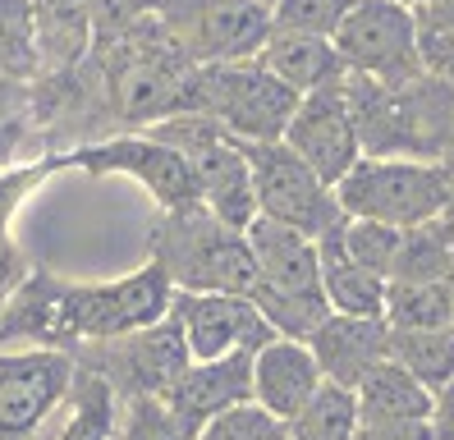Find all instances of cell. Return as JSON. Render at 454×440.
Segmentation results:
<instances>
[{
    "label": "cell",
    "mask_w": 454,
    "mask_h": 440,
    "mask_svg": "<svg viewBox=\"0 0 454 440\" xmlns=\"http://www.w3.org/2000/svg\"><path fill=\"white\" fill-rule=\"evenodd\" d=\"M88 69L101 110H111L124 129H152L189 110L202 65L175 42L161 14H143L111 37H97Z\"/></svg>",
    "instance_id": "cell-1"
},
{
    "label": "cell",
    "mask_w": 454,
    "mask_h": 440,
    "mask_svg": "<svg viewBox=\"0 0 454 440\" xmlns=\"http://www.w3.org/2000/svg\"><path fill=\"white\" fill-rule=\"evenodd\" d=\"M349 110L367 156H418L445 161L454 147V88L436 74L413 78H344Z\"/></svg>",
    "instance_id": "cell-2"
},
{
    "label": "cell",
    "mask_w": 454,
    "mask_h": 440,
    "mask_svg": "<svg viewBox=\"0 0 454 440\" xmlns=\"http://www.w3.org/2000/svg\"><path fill=\"white\" fill-rule=\"evenodd\" d=\"M152 262H161L175 289L189 294H253L257 253L248 230H234L202 202L161 211L152 225Z\"/></svg>",
    "instance_id": "cell-3"
},
{
    "label": "cell",
    "mask_w": 454,
    "mask_h": 440,
    "mask_svg": "<svg viewBox=\"0 0 454 440\" xmlns=\"http://www.w3.org/2000/svg\"><path fill=\"white\" fill-rule=\"evenodd\" d=\"M248 243L257 253V285L248 298L262 308L276 335L312 340V330L331 317L317 239L271 216H257L248 225Z\"/></svg>",
    "instance_id": "cell-4"
},
{
    "label": "cell",
    "mask_w": 454,
    "mask_h": 440,
    "mask_svg": "<svg viewBox=\"0 0 454 440\" xmlns=\"http://www.w3.org/2000/svg\"><path fill=\"white\" fill-rule=\"evenodd\" d=\"M175 294L179 289L161 262H147L106 285H65L56 302V335H51V344L74 353L78 344L120 340V335H133V330H147L170 317Z\"/></svg>",
    "instance_id": "cell-5"
},
{
    "label": "cell",
    "mask_w": 454,
    "mask_h": 440,
    "mask_svg": "<svg viewBox=\"0 0 454 440\" xmlns=\"http://www.w3.org/2000/svg\"><path fill=\"white\" fill-rule=\"evenodd\" d=\"M344 216L381 220L395 230H418L445 220L450 211V170L445 161L418 156H363L349 175L335 184Z\"/></svg>",
    "instance_id": "cell-6"
},
{
    "label": "cell",
    "mask_w": 454,
    "mask_h": 440,
    "mask_svg": "<svg viewBox=\"0 0 454 440\" xmlns=\"http://www.w3.org/2000/svg\"><path fill=\"white\" fill-rule=\"evenodd\" d=\"M299 92L280 82L262 60H234V65H202L189 110H202L221 129H230L239 143H280Z\"/></svg>",
    "instance_id": "cell-7"
},
{
    "label": "cell",
    "mask_w": 454,
    "mask_h": 440,
    "mask_svg": "<svg viewBox=\"0 0 454 440\" xmlns=\"http://www.w3.org/2000/svg\"><path fill=\"white\" fill-rule=\"evenodd\" d=\"M78 376V358L56 344L0 349V440H42Z\"/></svg>",
    "instance_id": "cell-8"
},
{
    "label": "cell",
    "mask_w": 454,
    "mask_h": 440,
    "mask_svg": "<svg viewBox=\"0 0 454 440\" xmlns=\"http://www.w3.org/2000/svg\"><path fill=\"white\" fill-rule=\"evenodd\" d=\"M156 14L198 65L257 60L276 33L271 0H161Z\"/></svg>",
    "instance_id": "cell-9"
},
{
    "label": "cell",
    "mask_w": 454,
    "mask_h": 440,
    "mask_svg": "<svg viewBox=\"0 0 454 440\" xmlns=\"http://www.w3.org/2000/svg\"><path fill=\"white\" fill-rule=\"evenodd\" d=\"M244 152H248V165H253L262 216L303 230L312 239L331 234L344 220L335 184H326L322 175H317L312 165L285 143V138H280V143H244Z\"/></svg>",
    "instance_id": "cell-10"
},
{
    "label": "cell",
    "mask_w": 454,
    "mask_h": 440,
    "mask_svg": "<svg viewBox=\"0 0 454 440\" xmlns=\"http://www.w3.org/2000/svg\"><path fill=\"white\" fill-rule=\"evenodd\" d=\"M74 358L83 367H97L106 381L120 390V399H138V395H170L179 376L193 367L189 340L175 317L156 321L147 330H133L120 340H97V344H78Z\"/></svg>",
    "instance_id": "cell-11"
},
{
    "label": "cell",
    "mask_w": 454,
    "mask_h": 440,
    "mask_svg": "<svg viewBox=\"0 0 454 440\" xmlns=\"http://www.w3.org/2000/svg\"><path fill=\"white\" fill-rule=\"evenodd\" d=\"M56 165H74V170H88V175H129L152 192L161 211L202 202L189 156L161 143V138H152L147 129H129L115 138H101V143L69 147Z\"/></svg>",
    "instance_id": "cell-12"
},
{
    "label": "cell",
    "mask_w": 454,
    "mask_h": 440,
    "mask_svg": "<svg viewBox=\"0 0 454 440\" xmlns=\"http://www.w3.org/2000/svg\"><path fill=\"white\" fill-rule=\"evenodd\" d=\"M340 60L358 78H413L422 74V51H418V10L399 0H358L349 19L331 37Z\"/></svg>",
    "instance_id": "cell-13"
},
{
    "label": "cell",
    "mask_w": 454,
    "mask_h": 440,
    "mask_svg": "<svg viewBox=\"0 0 454 440\" xmlns=\"http://www.w3.org/2000/svg\"><path fill=\"white\" fill-rule=\"evenodd\" d=\"M170 317L179 321L184 340H189L193 363H207V358H225L248 349L257 353L266 340H276L271 321L262 317V308L248 294H175Z\"/></svg>",
    "instance_id": "cell-14"
},
{
    "label": "cell",
    "mask_w": 454,
    "mask_h": 440,
    "mask_svg": "<svg viewBox=\"0 0 454 440\" xmlns=\"http://www.w3.org/2000/svg\"><path fill=\"white\" fill-rule=\"evenodd\" d=\"M285 143L299 152L326 184H340L354 170L367 152H363V138H358L344 82L322 88V92H308L299 101V110H294V120L285 129Z\"/></svg>",
    "instance_id": "cell-15"
},
{
    "label": "cell",
    "mask_w": 454,
    "mask_h": 440,
    "mask_svg": "<svg viewBox=\"0 0 454 440\" xmlns=\"http://www.w3.org/2000/svg\"><path fill=\"white\" fill-rule=\"evenodd\" d=\"M312 353L322 363L326 381L335 385H354L381 367L390 358V344H395V326L386 317H344V312H331L322 326L312 330Z\"/></svg>",
    "instance_id": "cell-16"
},
{
    "label": "cell",
    "mask_w": 454,
    "mask_h": 440,
    "mask_svg": "<svg viewBox=\"0 0 454 440\" xmlns=\"http://www.w3.org/2000/svg\"><path fill=\"white\" fill-rule=\"evenodd\" d=\"M322 385H326V372L317 363L308 340L276 335L253 353V399L262 408H271L285 422L322 390Z\"/></svg>",
    "instance_id": "cell-17"
},
{
    "label": "cell",
    "mask_w": 454,
    "mask_h": 440,
    "mask_svg": "<svg viewBox=\"0 0 454 440\" xmlns=\"http://www.w3.org/2000/svg\"><path fill=\"white\" fill-rule=\"evenodd\" d=\"M166 399L175 404L179 418H189L202 431V422H211L216 412L253 399V353L239 349V353H225V358L193 363Z\"/></svg>",
    "instance_id": "cell-18"
},
{
    "label": "cell",
    "mask_w": 454,
    "mask_h": 440,
    "mask_svg": "<svg viewBox=\"0 0 454 440\" xmlns=\"http://www.w3.org/2000/svg\"><path fill=\"white\" fill-rule=\"evenodd\" d=\"M42 74H74L97 51V0H33Z\"/></svg>",
    "instance_id": "cell-19"
},
{
    "label": "cell",
    "mask_w": 454,
    "mask_h": 440,
    "mask_svg": "<svg viewBox=\"0 0 454 440\" xmlns=\"http://www.w3.org/2000/svg\"><path fill=\"white\" fill-rule=\"evenodd\" d=\"M257 60L271 69L280 82H289L299 97L308 92H322V88H335V82L349 78V69H344L340 51L331 37H308V33H271V42L262 46Z\"/></svg>",
    "instance_id": "cell-20"
},
{
    "label": "cell",
    "mask_w": 454,
    "mask_h": 440,
    "mask_svg": "<svg viewBox=\"0 0 454 440\" xmlns=\"http://www.w3.org/2000/svg\"><path fill=\"white\" fill-rule=\"evenodd\" d=\"M349 220V216H344ZM344 220L317 239L322 248V285H326V302L331 312H344V317H386V298H390V280L377 271H367L363 262H354L344 253Z\"/></svg>",
    "instance_id": "cell-21"
},
{
    "label": "cell",
    "mask_w": 454,
    "mask_h": 440,
    "mask_svg": "<svg viewBox=\"0 0 454 440\" xmlns=\"http://www.w3.org/2000/svg\"><path fill=\"white\" fill-rule=\"evenodd\" d=\"M120 390L106 381L97 367H83L78 363V376H74V390L65 399V408L56 412V422L46 427L42 440H115L120 431Z\"/></svg>",
    "instance_id": "cell-22"
},
{
    "label": "cell",
    "mask_w": 454,
    "mask_h": 440,
    "mask_svg": "<svg viewBox=\"0 0 454 440\" xmlns=\"http://www.w3.org/2000/svg\"><path fill=\"white\" fill-rule=\"evenodd\" d=\"M354 395L363 418H432V404H436V395L399 358H386L381 367H372L354 385Z\"/></svg>",
    "instance_id": "cell-23"
},
{
    "label": "cell",
    "mask_w": 454,
    "mask_h": 440,
    "mask_svg": "<svg viewBox=\"0 0 454 440\" xmlns=\"http://www.w3.org/2000/svg\"><path fill=\"white\" fill-rule=\"evenodd\" d=\"M358 422H363L358 395L349 390V385L326 381L322 390L285 422V440H354Z\"/></svg>",
    "instance_id": "cell-24"
},
{
    "label": "cell",
    "mask_w": 454,
    "mask_h": 440,
    "mask_svg": "<svg viewBox=\"0 0 454 440\" xmlns=\"http://www.w3.org/2000/svg\"><path fill=\"white\" fill-rule=\"evenodd\" d=\"M42 78V42L33 0H0V82L33 88Z\"/></svg>",
    "instance_id": "cell-25"
},
{
    "label": "cell",
    "mask_w": 454,
    "mask_h": 440,
    "mask_svg": "<svg viewBox=\"0 0 454 440\" xmlns=\"http://www.w3.org/2000/svg\"><path fill=\"white\" fill-rule=\"evenodd\" d=\"M386 321L395 330H445V326H454V280H390Z\"/></svg>",
    "instance_id": "cell-26"
},
{
    "label": "cell",
    "mask_w": 454,
    "mask_h": 440,
    "mask_svg": "<svg viewBox=\"0 0 454 440\" xmlns=\"http://www.w3.org/2000/svg\"><path fill=\"white\" fill-rule=\"evenodd\" d=\"M390 358H399L427 390H445L454 385V326L445 330H395Z\"/></svg>",
    "instance_id": "cell-27"
},
{
    "label": "cell",
    "mask_w": 454,
    "mask_h": 440,
    "mask_svg": "<svg viewBox=\"0 0 454 440\" xmlns=\"http://www.w3.org/2000/svg\"><path fill=\"white\" fill-rule=\"evenodd\" d=\"M454 275V225L432 220V225L404 230V248L390 280H450Z\"/></svg>",
    "instance_id": "cell-28"
},
{
    "label": "cell",
    "mask_w": 454,
    "mask_h": 440,
    "mask_svg": "<svg viewBox=\"0 0 454 440\" xmlns=\"http://www.w3.org/2000/svg\"><path fill=\"white\" fill-rule=\"evenodd\" d=\"M115 440H198V427L179 418L166 395H138L124 399Z\"/></svg>",
    "instance_id": "cell-29"
},
{
    "label": "cell",
    "mask_w": 454,
    "mask_h": 440,
    "mask_svg": "<svg viewBox=\"0 0 454 440\" xmlns=\"http://www.w3.org/2000/svg\"><path fill=\"white\" fill-rule=\"evenodd\" d=\"M344 253H349L354 262H363L367 271H377V275H395V262H399V248H404V230H395V225H381V220H344Z\"/></svg>",
    "instance_id": "cell-30"
},
{
    "label": "cell",
    "mask_w": 454,
    "mask_h": 440,
    "mask_svg": "<svg viewBox=\"0 0 454 440\" xmlns=\"http://www.w3.org/2000/svg\"><path fill=\"white\" fill-rule=\"evenodd\" d=\"M418 51L422 69L454 88V0H436V5L418 10Z\"/></svg>",
    "instance_id": "cell-31"
},
{
    "label": "cell",
    "mask_w": 454,
    "mask_h": 440,
    "mask_svg": "<svg viewBox=\"0 0 454 440\" xmlns=\"http://www.w3.org/2000/svg\"><path fill=\"white\" fill-rule=\"evenodd\" d=\"M198 440H285V418H276L271 408L248 399V404H234V408L216 412L211 422H202Z\"/></svg>",
    "instance_id": "cell-32"
},
{
    "label": "cell",
    "mask_w": 454,
    "mask_h": 440,
    "mask_svg": "<svg viewBox=\"0 0 454 440\" xmlns=\"http://www.w3.org/2000/svg\"><path fill=\"white\" fill-rule=\"evenodd\" d=\"M358 0H276V28L280 33H308V37H335Z\"/></svg>",
    "instance_id": "cell-33"
},
{
    "label": "cell",
    "mask_w": 454,
    "mask_h": 440,
    "mask_svg": "<svg viewBox=\"0 0 454 440\" xmlns=\"http://www.w3.org/2000/svg\"><path fill=\"white\" fill-rule=\"evenodd\" d=\"M354 440H436L432 418H363Z\"/></svg>",
    "instance_id": "cell-34"
},
{
    "label": "cell",
    "mask_w": 454,
    "mask_h": 440,
    "mask_svg": "<svg viewBox=\"0 0 454 440\" xmlns=\"http://www.w3.org/2000/svg\"><path fill=\"white\" fill-rule=\"evenodd\" d=\"M5 211H0V312H5V302L19 294V285L28 280L23 275V253L14 248V239H10V225H5Z\"/></svg>",
    "instance_id": "cell-35"
},
{
    "label": "cell",
    "mask_w": 454,
    "mask_h": 440,
    "mask_svg": "<svg viewBox=\"0 0 454 440\" xmlns=\"http://www.w3.org/2000/svg\"><path fill=\"white\" fill-rule=\"evenodd\" d=\"M432 431H436V440H454V385L436 390V404H432Z\"/></svg>",
    "instance_id": "cell-36"
},
{
    "label": "cell",
    "mask_w": 454,
    "mask_h": 440,
    "mask_svg": "<svg viewBox=\"0 0 454 440\" xmlns=\"http://www.w3.org/2000/svg\"><path fill=\"white\" fill-rule=\"evenodd\" d=\"M14 143H19V120H0V170H5Z\"/></svg>",
    "instance_id": "cell-37"
},
{
    "label": "cell",
    "mask_w": 454,
    "mask_h": 440,
    "mask_svg": "<svg viewBox=\"0 0 454 440\" xmlns=\"http://www.w3.org/2000/svg\"><path fill=\"white\" fill-rule=\"evenodd\" d=\"M19 88H23V82H0V120L14 115V110H5V101H10V92H19Z\"/></svg>",
    "instance_id": "cell-38"
},
{
    "label": "cell",
    "mask_w": 454,
    "mask_h": 440,
    "mask_svg": "<svg viewBox=\"0 0 454 440\" xmlns=\"http://www.w3.org/2000/svg\"><path fill=\"white\" fill-rule=\"evenodd\" d=\"M399 5H409V10H422V5H436V0H399Z\"/></svg>",
    "instance_id": "cell-39"
},
{
    "label": "cell",
    "mask_w": 454,
    "mask_h": 440,
    "mask_svg": "<svg viewBox=\"0 0 454 440\" xmlns=\"http://www.w3.org/2000/svg\"><path fill=\"white\" fill-rule=\"evenodd\" d=\"M450 280H454V275H450Z\"/></svg>",
    "instance_id": "cell-40"
},
{
    "label": "cell",
    "mask_w": 454,
    "mask_h": 440,
    "mask_svg": "<svg viewBox=\"0 0 454 440\" xmlns=\"http://www.w3.org/2000/svg\"><path fill=\"white\" fill-rule=\"evenodd\" d=\"M271 5H276V0H271Z\"/></svg>",
    "instance_id": "cell-41"
}]
</instances>
